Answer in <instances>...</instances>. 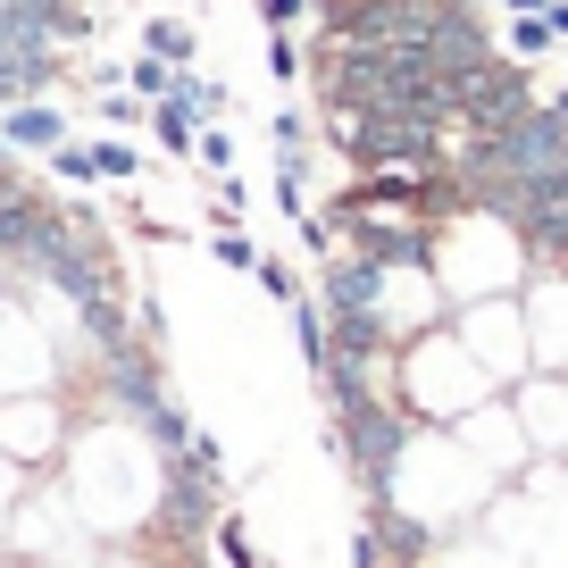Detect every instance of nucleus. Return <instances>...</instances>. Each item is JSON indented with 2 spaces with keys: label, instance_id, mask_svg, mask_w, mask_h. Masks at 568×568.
<instances>
[{
  "label": "nucleus",
  "instance_id": "f03ea898",
  "mask_svg": "<svg viewBox=\"0 0 568 568\" xmlns=\"http://www.w3.org/2000/svg\"><path fill=\"white\" fill-rule=\"evenodd\" d=\"M527 109H535L527 75H518V68H501V59H494V68H477V75H468L460 92H452V118H460V125H468V134H477V142L510 134V125L527 118Z\"/></svg>",
  "mask_w": 568,
  "mask_h": 568
},
{
  "label": "nucleus",
  "instance_id": "f8f14e48",
  "mask_svg": "<svg viewBox=\"0 0 568 568\" xmlns=\"http://www.w3.org/2000/svg\"><path fill=\"white\" fill-rule=\"evenodd\" d=\"M168 92H176V68L142 51V59H134V101H168Z\"/></svg>",
  "mask_w": 568,
  "mask_h": 568
},
{
  "label": "nucleus",
  "instance_id": "7ed1b4c3",
  "mask_svg": "<svg viewBox=\"0 0 568 568\" xmlns=\"http://www.w3.org/2000/svg\"><path fill=\"white\" fill-rule=\"evenodd\" d=\"M42 84H51V34L0 0V101L18 109V101H34Z\"/></svg>",
  "mask_w": 568,
  "mask_h": 568
},
{
  "label": "nucleus",
  "instance_id": "f257e3e1",
  "mask_svg": "<svg viewBox=\"0 0 568 568\" xmlns=\"http://www.w3.org/2000/svg\"><path fill=\"white\" fill-rule=\"evenodd\" d=\"M326 393H335V418H343V452H352V468H359V485H368V501L385 510L393 460H402V444H409L402 409H385V402H376V385H368V376H343V385H326Z\"/></svg>",
  "mask_w": 568,
  "mask_h": 568
},
{
  "label": "nucleus",
  "instance_id": "9b49d317",
  "mask_svg": "<svg viewBox=\"0 0 568 568\" xmlns=\"http://www.w3.org/2000/svg\"><path fill=\"white\" fill-rule=\"evenodd\" d=\"M9 9H18V18H34L51 42H59V34H75V9H68V0H9Z\"/></svg>",
  "mask_w": 568,
  "mask_h": 568
},
{
  "label": "nucleus",
  "instance_id": "1a4fd4ad",
  "mask_svg": "<svg viewBox=\"0 0 568 568\" xmlns=\"http://www.w3.org/2000/svg\"><path fill=\"white\" fill-rule=\"evenodd\" d=\"M142 42H151V59H168V68L193 59V26H184V18H151V34H142Z\"/></svg>",
  "mask_w": 568,
  "mask_h": 568
},
{
  "label": "nucleus",
  "instance_id": "2eb2a0df",
  "mask_svg": "<svg viewBox=\"0 0 568 568\" xmlns=\"http://www.w3.org/2000/svg\"><path fill=\"white\" fill-rule=\"evenodd\" d=\"M510 42H518V59H544V51H551V18H518Z\"/></svg>",
  "mask_w": 568,
  "mask_h": 568
},
{
  "label": "nucleus",
  "instance_id": "dca6fc26",
  "mask_svg": "<svg viewBox=\"0 0 568 568\" xmlns=\"http://www.w3.org/2000/svg\"><path fill=\"white\" fill-rule=\"evenodd\" d=\"M251 276H260L267 293H276V302H284V310L302 302V284H293V267H284V260H260V267H251Z\"/></svg>",
  "mask_w": 568,
  "mask_h": 568
},
{
  "label": "nucleus",
  "instance_id": "4be33fe9",
  "mask_svg": "<svg viewBox=\"0 0 568 568\" xmlns=\"http://www.w3.org/2000/svg\"><path fill=\"white\" fill-rule=\"evenodd\" d=\"M352 568H385V544H376V527L352 535Z\"/></svg>",
  "mask_w": 568,
  "mask_h": 568
},
{
  "label": "nucleus",
  "instance_id": "412c9836",
  "mask_svg": "<svg viewBox=\"0 0 568 568\" xmlns=\"http://www.w3.org/2000/svg\"><path fill=\"white\" fill-rule=\"evenodd\" d=\"M302 9H310V0H260V18H267V34H284V26L302 18Z\"/></svg>",
  "mask_w": 568,
  "mask_h": 568
},
{
  "label": "nucleus",
  "instance_id": "f3484780",
  "mask_svg": "<svg viewBox=\"0 0 568 568\" xmlns=\"http://www.w3.org/2000/svg\"><path fill=\"white\" fill-rule=\"evenodd\" d=\"M217 551H226V568H260L251 560V535L234 527V518H217Z\"/></svg>",
  "mask_w": 568,
  "mask_h": 568
},
{
  "label": "nucleus",
  "instance_id": "20e7f679",
  "mask_svg": "<svg viewBox=\"0 0 568 568\" xmlns=\"http://www.w3.org/2000/svg\"><path fill=\"white\" fill-rule=\"evenodd\" d=\"M326 310H385V267L368 260V251H352V260H343V251H326Z\"/></svg>",
  "mask_w": 568,
  "mask_h": 568
},
{
  "label": "nucleus",
  "instance_id": "393cba45",
  "mask_svg": "<svg viewBox=\"0 0 568 568\" xmlns=\"http://www.w3.org/2000/svg\"><path fill=\"white\" fill-rule=\"evenodd\" d=\"M501 9H510V18H544L551 0H501Z\"/></svg>",
  "mask_w": 568,
  "mask_h": 568
},
{
  "label": "nucleus",
  "instance_id": "ddd939ff",
  "mask_svg": "<svg viewBox=\"0 0 568 568\" xmlns=\"http://www.w3.org/2000/svg\"><path fill=\"white\" fill-rule=\"evenodd\" d=\"M84 151H92V176H142L134 142H84Z\"/></svg>",
  "mask_w": 568,
  "mask_h": 568
},
{
  "label": "nucleus",
  "instance_id": "4468645a",
  "mask_svg": "<svg viewBox=\"0 0 568 568\" xmlns=\"http://www.w3.org/2000/svg\"><path fill=\"white\" fill-rule=\"evenodd\" d=\"M193 151H201V168H210V176H226V168H234V142H226V125H201V142H193Z\"/></svg>",
  "mask_w": 568,
  "mask_h": 568
},
{
  "label": "nucleus",
  "instance_id": "0eeeda50",
  "mask_svg": "<svg viewBox=\"0 0 568 568\" xmlns=\"http://www.w3.org/2000/svg\"><path fill=\"white\" fill-rule=\"evenodd\" d=\"M168 101H176L193 125H217V118H226V84H201V75H176V92H168Z\"/></svg>",
  "mask_w": 568,
  "mask_h": 568
},
{
  "label": "nucleus",
  "instance_id": "9d476101",
  "mask_svg": "<svg viewBox=\"0 0 568 568\" xmlns=\"http://www.w3.org/2000/svg\"><path fill=\"white\" fill-rule=\"evenodd\" d=\"M151 134H160V142H168V151H193V142H201V125H193V118H184V109H176V101H151Z\"/></svg>",
  "mask_w": 568,
  "mask_h": 568
},
{
  "label": "nucleus",
  "instance_id": "a878e982",
  "mask_svg": "<svg viewBox=\"0 0 568 568\" xmlns=\"http://www.w3.org/2000/svg\"><path fill=\"white\" fill-rule=\"evenodd\" d=\"M9 193H18V176H0V201H9Z\"/></svg>",
  "mask_w": 568,
  "mask_h": 568
},
{
  "label": "nucleus",
  "instance_id": "5701e85b",
  "mask_svg": "<svg viewBox=\"0 0 568 568\" xmlns=\"http://www.w3.org/2000/svg\"><path fill=\"white\" fill-rule=\"evenodd\" d=\"M101 109H109V125H134V118H151V109H142V101H134V92H109V101H101Z\"/></svg>",
  "mask_w": 568,
  "mask_h": 568
},
{
  "label": "nucleus",
  "instance_id": "39448f33",
  "mask_svg": "<svg viewBox=\"0 0 568 568\" xmlns=\"http://www.w3.org/2000/svg\"><path fill=\"white\" fill-rule=\"evenodd\" d=\"M0 142H9V151H42V160H51L59 142H68V118H59V109H42V101H18L9 118H0Z\"/></svg>",
  "mask_w": 568,
  "mask_h": 568
},
{
  "label": "nucleus",
  "instance_id": "aec40b11",
  "mask_svg": "<svg viewBox=\"0 0 568 568\" xmlns=\"http://www.w3.org/2000/svg\"><path fill=\"white\" fill-rule=\"evenodd\" d=\"M217 260H226V267H260V243H251V234H217Z\"/></svg>",
  "mask_w": 568,
  "mask_h": 568
},
{
  "label": "nucleus",
  "instance_id": "6e6552de",
  "mask_svg": "<svg viewBox=\"0 0 568 568\" xmlns=\"http://www.w3.org/2000/svg\"><path fill=\"white\" fill-rule=\"evenodd\" d=\"M293 335H302V359L326 376V302H293Z\"/></svg>",
  "mask_w": 568,
  "mask_h": 568
},
{
  "label": "nucleus",
  "instance_id": "b1692460",
  "mask_svg": "<svg viewBox=\"0 0 568 568\" xmlns=\"http://www.w3.org/2000/svg\"><path fill=\"white\" fill-rule=\"evenodd\" d=\"M544 18H551V42H568V0H551Z\"/></svg>",
  "mask_w": 568,
  "mask_h": 568
},
{
  "label": "nucleus",
  "instance_id": "6ab92c4d",
  "mask_svg": "<svg viewBox=\"0 0 568 568\" xmlns=\"http://www.w3.org/2000/svg\"><path fill=\"white\" fill-rule=\"evenodd\" d=\"M51 168H59L68 184H84V176H92V151H84V142H59V151H51Z\"/></svg>",
  "mask_w": 568,
  "mask_h": 568
},
{
  "label": "nucleus",
  "instance_id": "a211bd4d",
  "mask_svg": "<svg viewBox=\"0 0 568 568\" xmlns=\"http://www.w3.org/2000/svg\"><path fill=\"white\" fill-rule=\"evenodd\" d=\"M267 75H276V84H293V75H302V51H293L284 34H267Z\"/></svg>",
  "mask_w": 568,
  "mask_h": 568
},
{
  "label": "nucleus",
  "instance_id": "423d86ee",
  "mask_svg": "<svg viewBox=\"0 0 568 568\" xmlns=\"http://www.w3.org/2000/svg\"><path fill=\"white\" fill-rule=\"evenodd\" d=\"M109 393H118V402L134 409V418H151V409L168 402V393H160V368H142V352H134V343H125V352H109Z\"/></svg>",
  "mask_w": 568,
  "mask_h": 568
}]
</instances>
